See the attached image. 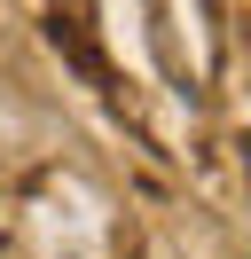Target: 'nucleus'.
Segmentation results:
<instances>
[{"label":"nucleus","mask_w":251,"mask_h":259,"mask_svg":"<svg viewBox=\"0 0 251 259\" xmlns=\"http://www.w3.org/2000/svg\"><path fill=\"white\" fill-rule=\"evenodd\" d=\"M235 165H243V189H251V134L235 142Z\"/></svg>","instance_id":"obj_1"}]
</instances>
